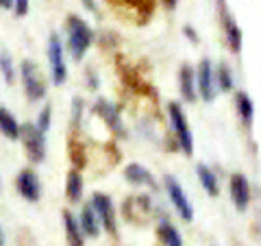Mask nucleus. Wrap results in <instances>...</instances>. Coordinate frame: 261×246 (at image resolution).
I'll return each mask as SVG.
<instances>
[{
    "label": "nucleus",
    "mask_w": 261,
    "mask_h": 246,
    "mask_svg": "<svg viewBox=\"0 0 261 246\" xmlns=\"http://www.w3.org/2000/svg\"><path fill=\"white\" fill-rule=\"evenodd\" d=\"M83 5H85V7H87V9H89V11H92V13H98V9H96V5L92 3V0H83Z\"/></svg>",
    "instance_id": "473e14b6"
},
{
    "label": "nucleus",
    "mask_w": 261,
    "mask_h": 246,
    "mask_svg": "<svg viewBox=\"0 0 261 246\" xmlns=\"http://www.w3.org/2000/svg\"><path fill=\"white\" fill-rule=\"evenodd\" d=\"M178 92H181L183 101L187 103H196V98H198V87H196V72L190 63L181 65V70H178Z\"/></svg>",
    "instance_id": "f8f14e48"
},
{
    "label": "nucleus",
    "mask_w": 261,
    "mask_h": 246,
    "mask_svg": "<svg viewBox=\"0 0 261 246\" xmlns=\"http://www.w3.org/2000/svg\"><path fill=\"white\" fill-rule=\"evenodd\" d=\"M70 153H72V161H74L76 166H83V163H85V153H83V149H79V151H76L74 139L70 142Z\"/></svg>",
    "instance_id": "a878e982"
},
{
    "label": "nucleus",
    "mask_w": 261,
    "mask_h": 246,
    "mask_svg": "<svg viewBox=\"0 0 261 246\" xmlns=\"http://www.w3.org/2000/svg\"><path fill=\"white\" fill-rule=\"evenodd\" d=\"M13 11L15 15H27L29 13V0H13Z\"/></svg>",
    "instance_id": "bb28decb"
},
{
    "label": "nucleus",
    "mask_w": 261,
    "mask_h": 246,
    "mask_svg": "<svg viewBox=\"0 0 261 246\" xmlns=\"http://www.w3.org/2000/svg\"><path fill=\"white\" fill-rule=\"evenodd\" d=\"M65 194H68L70 203H79L83 199V177L79 170L68 172V181H65Z\"/></svg>",
    "instance_id": "aec40b11"
},
{
    "label": "nucleus",
    "mask_w": 261,
    "mask_h": 246,
    "mask_svg": "<svg viewBox=\"0 0 261 246\" xmlns=\"http://www.w3.org/2000/svg\"><path fill=\"white\" fill-rule=\"evenodd\" d=\"M48 59H50V75L55 85H63L68 79V65H65V53L61 39L55 35L48 37Z\"/></svg>",
    "instance_id": "39448f33"
},
{
    "label": "nucleus",
    "mask_w": 261,
    "mask_h": 246,
    "mask_svg": "<svg viewBox=\"0 0 261 246\" xmlns=\"http://www.w3.org/2000/svg\"><path fill=\"white\" fill-rule=\"evenodd\" d=\"M124 3L133 5V7H150V0H124Z\"/></svg>",
    "instance_id": "c85d7f7f"
},
{
    "label": "nucleus",
    "mask_w": 261,
    "mask_h": 246,
    "mask_svg": "<svg viewBox=\"0 0 261 246\" xmlns=\"http://www.w3.org/2000/svg\"><path fill=\"white\" fill-rule=\"evenodd\" d=\"M168 116H170V122H172L178 149H181L187 157H190V155H194V135L190 131V125H187V118H185L183 109L178 107L176 103H170L168 105Z\"/></svg>",
    "instance_id": "7ed1b4c3"
},
{
    "label": "nucleus",
    "mask_w": 261,
    "mask_h": 246,
    "mask_svg": "<svg viewBox=\"0 0 261 246\" xmlns=\"http://www.w3.org/2000/svg\"><path fill=\"white\" fill-rule=\"evenodd\" d=\"M0 9H13V0H0Z\"/></svg>",
    "instance_id": "2f4dec72"
},
{
    "label": "nucleus",
    "mask_w": 261,
    "mask_h": 246,
    "mask_svg": "<svg viewBox=\"0 0 261 246\" xmlns=\"http://www.w3.org/2000/svg\"><path fill=\"white\" fill-rule=\"evenodd\" d=\"M0 246H5V235H3V229H0Z\"/></svg>",
    "instance_id": "72a5a7b5"
},
{
    "label": "nucleus",
    "mask_w": 261,
    "mask_h": 246,
    "mask_svg": "<svg viewBox=\"0 0 261 246\" xmlns=\"http://www.w3.org/2000/svg\"><path fill=\"white\" fill-rule=\"evenodd\" d=\"M79 225H81V229H83V233L89 235V237H96L98 233H100V218H98L96 209L92 207V203L81 209Z\"/></svg>",
    "instance_id": "dca6fc26"
},
{
    "label": "nucleus",
    "mask_w": 261,
    "mask_h": 246,
    "mask_svg": "<svg viewBox=\"0 0 261 246\" xmlns=\"http://www.w3.org/2000/svg\"><path fill=\"white\" fill-rule=\"evenodd\" d=\"M216 85L222 89V92H231L233 89V75H231V68L228 63H218L216 68Z\"/></svg>",
    "instance_id": "4be33fe9"
},
{
    "label": "nucleus",
    "mask_w": 261,
    "mask_h": 246,
    "mask_svg": "<svg viewBox=\"0 0 261 246\" xmlns=\"http://www.w3.org/2000/svg\"><path fill=\"white\" fill-rule=\"evenodd\" d=\"M20 139H22L24 151H27L29 159L33 163H42L46 159V133L37 125H33V122L22 125Z\"/></svg>",
    "instance_id": "f03ea898"
},
{
    "label": "nucleus",
    "mask_w": 261,
    "mask_h": 246,
    "mask_svg": "<svg viewBox=\"0 0 261 246\" xmlns=\"http://www.w3.org/2000/svg\"><path fill=\"white\" fill-rule=\"evenodd\" d=\"M163 5H166V9H176V5H178V0H161Z\"/></svg>",
    "instance_id": "7c9ffc66"
},
{
    "label": "nucleus",
    "mask_w": 261,
    "mask_h": 246,
    "mask_svg": "<svg viewBox=\"0 0 261 246\" xmlns=\"http://www.w3.org/2000/svg\"><path fill=\"white\" fill-rule=\"evenodd\" d=\"M228 192H231V201L240 211H244L250 205V183L248 179L242 175V172H235L231 175V181H228Z\"/></svg>",
    "instance_id": "9d476101"
},
{
    "label": "nucleus",
    "mask_w": 261,
    "mask_h": 246,
    "mask_svg": "<svg viewBox=\"0 0 261 246\" xmlns=\"http://www.w3.org/2000/svg\"><path fill=\"white\" fill-rule=\"evenodd\" d=\"M163 185H166V192L170 196V201H172L174 209L178 211V216H181L185 223H192L194 220V207H192L190 199H187V194L183 192L181 183H178L174 177H166L163 179Z\"/></svg>",
    "instance_id": "0eeeda50"
},
{
    "label": "nucleus",
    "mask_w": 261,
    "mask_h": 246,
    "mask_svg": "<svg viewBox=\"0 0 261 246\" xmlns=\"http://www.w3.org/2000/svg\"><path fill=\"white\" fill-rule=\"evenodd\" d=\"M68 51L70 57L74 61H81L85 57V53L89 51V46L94 42V31L89 29V24L79 18V15H68Z\"/></svg>",
    "instance_id": "f257e3e1"
},
{
    "label": "nucleus",
    "mask_w": 261,
    "mask_h": 246,
    "mask_svg": "<svg viewBox=\"0 0 261 246\" xmlns=\"http://www.w3.org/2000/svg\"><path fill=\"white\" fill-rule=\"evenodd\" d=\"M81 118H83V101L74 98V101H72V127H79Z\"/></svg>",
    "instance_id": "393cba45"
},
{
    "label": "nucleus",
    "mask_w": 261,
    "mask_h": 246,
    "mask_svg": "<svg viewBox=\"0 0 261 246\" xmlns=\"http://www.w3.org/2000/svg\"><path fill=\"white\" fill-rule=\"evenodd\" d=\"M0 72H3V77L7 83H13L15 81V68H13V61H11V57L3 53L0 55Z\"/></svg>",
    "instance_id": "5701e85b"
},
{
    "label": "nucleus",
    "mask_w": 261,
    "mask_h": 246,
    "mask_svg": "<svg viewBox=\"0 0 261 246\" xmlns=\"http://www.w3.org/2000/svg\"><path fill=\"white\" fill-rule=\"evenodd\" d=\"M235 109H238V116L244 122V127H250L255 120V105H252V98L246 92L235 94Z\"/></svg>",
    "instance_id": "f3484780"
},
{
    "label": "nucleus",
    "mask_w": 261,
    "mask_h": 246,
    "mask_svg": "<svg viewBox=\"0 0 261 246\" xmlns=\"http://www.w3.org/2000/svg\"><path fill=\"white\" fill-rule=\"evenodd\" d=\"M124 179L130 185H148V187H152V190L157 187V181H154V177L150 175V170L140 166V163H130V166H126Z\"/></svg>",
    "instance_id": "ddd939ff"
},
{
    "label": "nucleus",
    "mask_w": 261,
    "mask_h": 246,
    "mask_svg": "<svg viewBox=\"0 0 261 246\" xmlns=\"http://www.w3.org/2000/svg\"><path fill=\"white\" fill-rule=\"evenodd\" d=\"M222 24H224V33H226V42H228V48L238 55L242 51V42H244V37H242V29L235 24V20L228 15V11L222 7Z\"/></svg>",
    "instance_id": "4468645a"
},
{
    "label": "nucleus",
    "mask_w": 261,
    "mask_h": 246,
    "mask_svg": "<svg viewBox=\"0 0 261 246\" xmlns=\"http://www.w3.org/2000/svg\"><path fill=\"white\" fill-rule=\"evenodd\" d=\"M196 175H198L200 185L205 187V192L209 196H218L220 194V183H218V175L209 166H196Z\"/></svg>",
    "instance_id": "6ab92c4d"
},
{
    "label": "nucleus",
    "mask_w": 261,
    "mask_h": 246,
    "mask_svg": "<svg viewBox=\"0 0 261 246\" xmlns=\"http://www.w3.org/2000/svg\"><path fill=\"white\" fill-rule=\"evenodd\" d=\"M92 207L96 209L98 218H100V225L107 229L109 233H116V209H113V201L109 196L96 192L92 196Z\"/></svg>",
    "instance_id": "1a4fd4ad"
},
{
    "label": "nucleus",
    "mask_w": 261,
    "mask_h": 246,
    "mask_svg": "<svg viewBox=\"0 0 261 246\" xmlns=\"http://www.w3.org/2000/svg\"><path fill=\"white\" fill-rule=\"evenodd\" d=\"M196 87H198V96L205 103H211L216 98L218 85H216V70L214 63L209 59H202L196 68Z\"/></svg>",
    "instance_id": "423d86ee"
},
{
    "label": "nucleus",
    "mask_w": 261,
    "mask_h": 246,
    "mask_svg": "<svg viewBox=\"0 0 261 246\" xmlns=\"http://www.w3.org/2000/svg\"><path fill=\"white\" fill-rule=\"evenodd\" d=\"M63 227H65V240L68 246H83L85 244V233L81 229L79 220L70 214V211H63Z\"/></svg>",
    "instance_id": "2eb2a0df"
},
{
    "label": "nucleus",
    "mask_w": 261,
    "mask_h": 246,
    "mask_svg": "<svg viewBox=\"0 0 261 246\" xmlns=\"http://www.w3.org/2000/svg\"><path fill=\"white\" fill-rule=\"evenodd\" d=\"M20 122L15 120V116L9 111V109H5V107H0V133H3L7 139H20Z\"/></svg>",
    "instance_id": "a211bd4d"
},
{
    "label": "nucleus",
    "mask_w": 261,
    "mask_h": 246,
    "mask_svg": "<svg viewBox=\"0 0 261 246\" xmlns=\"http://www.w3.org/2000/svg\"><path fill=\"white\" fill-rule=\"evenodd\" d=\"M50 122H53V107L50 105H44V109L39 111V118H37V127L46 133V131L50 129Z\"/></svg>",
    "instance_id": "b1692460"
},
{
    "label": "nucleus",
    "mask_w": 261,
    "mask_h": 246,
    "mask_svg": "<svg viewBox=\"0 0 261 246\" xmlns=\"http://www.w3.org/2000/svg\"><path fill=\"white\" fill-rule=\"evenodd\" d=\"M183 33L187 35V39H190V42H194V44L198 42V35H196V31H194L192 27H185V29H183Z\"/></svg>",
    "instance_id": "cd10ccee"
},
{
    "label": "nucleus",
    "mask_w": 261,
    "mask_h": 246,
    "mask_svg": "<svg viewBox=\"0 0 261 246\" xmlns=\"http://www.w3.org/2000/svg\"><path fill=\"white\" fill-rule=\"evenodd\" d=\"M94 113H98L105 122H107V127L113 131L116 135H124V125H122V118H120V111L113 107V105L109 101H105V98H100L96 105H94Z\"/></svg>",
    "instance_id": "9b49d317"
},
{
    "label": "nucleus",
    "mask_w": 261,
    "mask_h": 246,
    "mask_svg": "<svg viewBox=\"0 0 261 246\" xmlns=\"http://www.w3.org/2000/svg\"><path fill=\"white\" fill-rule=\"evenodd\" d=\"M22 72V83H24V94H27L29 101H42L46 96V81L39 75V68L31 59H24L20 65Z\"/></svg>",
    "instance_id": "20e7f679"
},
{
    "label": "nucleus",
    "mask_w": 261,
    "mask_h": 246,
    "mask_svg": "<svg viewBox=\"0 0 261 246\" xmlns=\"http://www.w3.org/2000/svg\"><path fill=\"white\" fill-rule=\"evenodd\" d=\"M87 83H89V89H96L98 87V79L92 75V72H87Z\"/></svg>",
    "instance_id": "c756f323"
},
{
    "label": "nucleus",
    "mask_w": 261,
    "mask_h": 246,
    "mask_svg": "<svg viewBox=\"0 0 261 246\" xmlns=\"http://www.w3.org/2000/svg\"><path fill=\"white\" fill-rule=\"evenodd\" d=\"M157 235H159L163 246H183L181 233H178L176 227L172 223H168V220H163V223L157 227Z\"/></svg>",
    "instance_id": "412c9836"
},
{
    "label": "nucleus",
    "mask_w": 261,
    "mask_h": 246,
    "mask_svg": "<svg viewBox=\"0 0 261 246\" xmlns=\"http://www.w3.org/2000/svg\"><path fill=\"white\" fill-rule=\"evenodd\" d=\"M15 187H18L22 199L29 201V203H37L39 199H42V183H39L37 172L31 170V168L20 170L18 179H15Z\"/></svg>",
    "instance_id": "6e6552de"
}]
</instances>
